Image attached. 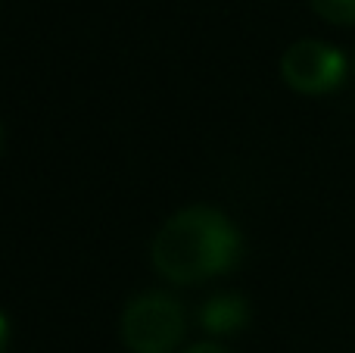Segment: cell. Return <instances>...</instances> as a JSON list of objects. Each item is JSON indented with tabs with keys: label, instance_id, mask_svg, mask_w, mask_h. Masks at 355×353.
Masks as SVG:
<instances>
[{
	"label": "cell",
	"instance_id": "obj_1",
	"mask_svg": "<svg viewBox=\"0 0 355 353\" xmlns=\"http://www.w3.org/2000/svg\"><path fill=\"white\" fill-rule=\"evenodd\" d=\"M150 256L156 272L168 281L193 285L237 266L240 235L225 213L212 206H187L156 231Z\"/></svg>",
	"mask_w": 355,
	"mask_h": 353
},
{
	"label": "cell",
	"instance_id": "obj_2",
	"mask_svg": "<svg viewBox=\"0 0 355 353\" xmlns=\"http://www.w3.org/2000/svg\"><path fill=\"white\" fill-rule=\"evenodd\" d=\"M122 341L131 353H168L187 329L184 306L162 291L137 294L122 313Z\"/></svg>",
	"mask_w": 355,
	"mask_h": 353
},
{
	"label": "cell",
	"instance_id": "obj_3",
	"mask_svg": "<svg viewBox=\"0 0 355 353\" xmlns=\"http://www.w3.org/2000/svg\"><path fill=\"white\" fill-rule=\"evenodd\" d=\"M281 75L300 94H327L346 79V60L324 41H296L284 54Z\"/></svg>",
	"mask_w": 355,
	"mask_h": 353
},
{
	"label": "cell",
	"instance_id": "obj_4",
	"mask_svg": "<svg viewBox=\"0 0 355 353\" xmlns=\"http://www.w3.org/2000/svg\"><path fill=\"white\" fill-rule=\"evenodd\" d=\"M200 325L209 335H234L250 325V304L243 294H215L200 306Z\"/></svg>",
	"mask_w": 355,
	"mask_h": 353
},
{
	"label": "cell",
	"instance_id": "obj_5",
	"mask_svg": "<svg viewBox=\"0 0 355 353\" xmlns=\"http://www.w3.org/2000/svg\"><path fill=\"white\" fill-rule=\"evenodd\" d=\"M315 13L334 25H352L355 22V0H312Z\"/></svg>",
	"mask_w": 355,
	"mask_h": 353
},
{
	"label": "cell",
	"instance_id": "obj_6",
	"mask_svg": "<svg viewBox=\"0 0 355 353\" xmlns=\"http://www.w3.org/2000/svg\"><path fill=\"white\" fill-rule=\"evenodd\" d=\"M187 353H227V350L218 347V344H196V347H190Z\"/></svg>",
	"mask_w": 355,
	"mask_h": 353
},
{
	"label": "cell",
	"instance_id": "obj_7",
	"mask_svg": "<svg viewBox=\"0 0 355 353\" xmlns=\"http://www.w3.org/2000/svg\"><path fill=\"white\" fill-rule=\"evenodd\" d=\"M6 341H10V329H6V319L0 316V353H6Z\"/></svg>",
	"mask_w": 355,
	"mask_h": 353
},
{
	"label": "cell",
	"instance_id": "obj_8",
	"mask_svg": "<svg viewBox=\"0 0 355 353\" xmlns=\"http://www.w3.org/2000/svg\"><path fill=\"white\" fill-rule=\"evenodd\" d=\"M0 141H3V125H0Z\"/></svg>",
	"mask_w": 355,
	"mask_h": 353
}]
</instances>
